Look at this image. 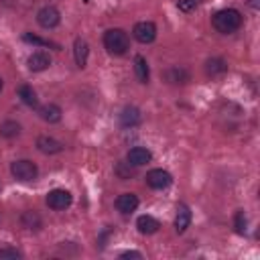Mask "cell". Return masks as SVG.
Masks as SVG:
<instances>
[{"label":"cell","mask_w":260,"mask_h":260,"mask_svg":"<svg viewBox=\"0 0 260 260\" xmlns=\"http://www.w3.org/2000/svg\"><path fill=\"white\" fill-rule=\"evenodd\" d=\"M211 24L217 32L221 35H230V32H236L240 26H242V12L236 10V8H223V10H217L211 18Z\"/></svg>","instance_id":"obj_1"},{"label":"cell","mask_w":260,"mask_h":260,"mask_svg":"<svg viewBox=\"0 0 260 260\" xmlns=\"http://www.w3.org/2000/svg\"><path fill=\"white\" fill-rule=\"evenodd\" d=\"M104 47L108 49L110 55H124L130 49L128 32L122 28H108L104 32Z\"/></svg>","instance_id":"obj_2"},{"label":"cell","mask_w":260,"mask_h":260,"mask_svg":"<svg viewBox=\"0 0 260 260\" xmlns=\"http://www.w3.org/2000/svg\"><path fill=\"white\" fill-rule=\"evenodd\" d=\"M10 173H12L14 179L26 183V181H35V179H37L39 169H37V165H35L32 160L22 158V160H14V162L10 165Z\"/></svg>","instance_id":"obj_3"},{"label":"cell","mask_w":260,"mask_h":260,"mask_svg":"<svg viewBox=\"0 0 260 260\" xmlns=\"http://www.w3.org/2000/svg\"><path fill=\"white\" fill-rule=\"evenodd\" d=\"M47 205L51 207V209H55V211H61V209H67L69 205H71V201H73V197H71V193L67 191V189H51L49 193H47Z\"/></svg>","instance_id":"obj_4"},{"label":"cell","mask_w":260,"mask_h":260,"mask_svg":"<svg viewBox=\"0 0 260 260\" xmlns=\"http://www.w3.org/2000/svg\"><path fill=\"white\" fill-rule=\"evenodd\" d=\"M132 35L138 43L142 45H148L156 39V24L150 22V20H142V22H136L134 28H132Z\"/></svg>","instance_id":"obj_5"},{"label":"cell","mask_w":260,"mask_h":260,"mask_svg":"<svg viewBox=\"0 0 260 260\" xmlns=\"http://www.w3.org/2000/svg\"><path fill=\"white\" fill-rule=\"evenodd\" d=\"M171 183H173V177H171V173L165 171V169H152V171L146 173V185H148L150 189L160 191V189H167Z\"/></svg>","instance_id":"obj_6"},{"label":"cell","mask_w":260,"mask_h":260,"mask_svg":"<svg viewBox=\"0 0 260 260\" xmlns=\"http://www.w3.org/2000/svg\"><path fill=\"white\" fill-rule=\"evenodd\" d=\"M37 22H39L43 28H55V26L61 22V12H59L55 6H43V8L37 12Z\"/></svg>","instance_id":"obj_7"},{"label":"cell","mask_w":260,"mask_h":260,"mask_svg":"<svg viewBox=\"0 0 260 260\" xmlns=\"http://www.w3.org/2000/svg\"><path fill=\"white\" fill-rule=\"evenodd\" d=\"M162 77H165V81L171 83V85H185V83L191 79L189 71H187L185 67H179V65L169 67V69L162 73Z\"/></svg>","instance_id":"obj_8"},{"label":"cell","mask_w":260,"mask_h":260,"mask_svg":"<svg viewBox=\"0 0 260 260\" xmlns=\"http://www.w3.org/2000/svg\"><path fill=\"white\" fill-rule=\"evenodd\" d=\"M150 158H152V152L144 146H134L126 154V162H130L132 167H142V165L150 162Z\"/></svg>","instance_id":"obj_9"},{"label":"cell","mask_w":260,"mask_h":260,"mask_svg":"<svg viewBox=\"0 0 260 260\" xmlns=\"http://www.w3.org/2000/svg\"><path fill=\"white\" fill-rule=\"evenodd\" d=\"M26 65H28L30 71L39 73V71H45V69L51 67V57H49L45 51H35V53L26 59Z\"/></svg>","instance_id":"obj_10"},{"label":"cell","mask_w":260,"mask_h":260,"mask_svg":"<svg viewBox=\"0 0 260 260\" xmlns=\"http://www.w3.org/2000/svg\"><path fill=\"white\" fill-rule=\"evenodd\" d=\"M140 122H142V114H140V110L134 108V106H126V108L120 112V124H122L124 128H134V126H138Z\"/></svg>","instance_id":"obj_11"},{"label":"cell","mask_w":260,"mask_h":260,"mask_svg":"<svg viewBox=\"0 0 260 260\" xmlns=\"http://www.w3.org/2000/svg\"><path fill=\"white\" fill-rule=\"evenodd\" d=\"M63 142H59L57 138L53 136H39L37 138V148L43 152V154H57L63 150Z\"/></svg>","instance_id":"obj_12"},{"label":"cell","mask_w":260,"mask_h":260,"mask_svg":"<svg viewBox=\"0 0 260 260\" xmlns=\"http://www.w3.org/2000/svg\"><path fill=\"white\" fill-rule=\"evenodd\" d=\"M136 207H138V197H136L134 193H122V195H118V199H116V209H118L122 215L132 213Z\"/></svg>","instance_id":"obj_13"},{"label":"cell","mask_w":260,"mask_h":260,"mask_svg":"<svg viewBox=\"0 0 260 260\" xmlns=\"http://www.w3.org/2000/svg\"><path fill=\"white\" fill-rule=\"evenodd\" d=\"M189 223H191V209H189V205L179 203L177 205V215H175V230H177V234H183L189 228Z\"/></svg>","instance_id":"obj_14"},{"label":"cell","mask_w":260,"mask_h":260,"mask_svg":"<svg viewBox=\"0 0 260 260\" xmlns=\"http://www.w3.org/2000/svg\"><path fill=\"white\" fill-rule=\"evenodd\" d=\"M73 57H75V63L79 69H83L87 65V57H89V45L83 41V39H75L73 43Z\"/></svg>","instance_id":"obj_15"},{"label":"cell","mask_w":260,"mask_h":260,"mask_svg":"<svg viewBox=\"0 0 260 260\" xmlns=\"http://www.w3.org/2000/svg\"><path fill=\"white\" fill-rule=\"evenodd\" d=\"M61 108L57 106V104H45V106H41L39 108V116L45 120V122H49V124H57L59 120H61Z\"/></svg>","instance_id":"obj_16"},{"label":"cell","mask_w":260,"mask_h":260,"mask_svg":"<svg viewBox=\"0 0 260 260\" xmlns=\"http://www.w3.org/2000/svg\"><path fill=\"white\" fill-rule=\"evenodd\" d=\"M136 228H138V232H140V234L150 236V234L158 232L160 223H158V219H154L152 215H140V217L136 219Z\"/></svg>","instance_id":"obj_17"},{"label":"cell","mask_w":260,"mask_h":260,"mask_svg":"<svg viewBox=\"0 0 260 260\" xmlns=\"http://www.w3.org/2000/svg\"><path fill=\"white\" fill-rule=\"evenodd\" d=\"M225 71H228V65H225L223 59H219V57H211V59L205 61V73L211 75V77L223 75Z\"/></svg>","instance_id":"obj_18"},{"label":"cell","mask_w":260,"mask_h":260,"mask_svg":"<svg viewBox=\"0 0 260 260\" xmlns=\"http://www.w3.org/2000/svg\"><path fill=\"white\" fill-rule=\"evenodd\" d=\"M134 71H136V77L140 83H148V77H150V71H148V63L142 55H136L134 57Z\"/></svg>","instance_id":"obj_19"},{"label":"cell","mask_w":260,"mask_h":260,"mask_svg":"<svg viewBox=\"0 0 260 260\" xmlns=\"http://www.w3.org/2000/svg\"><path fill=\"white\" fill-rule=\"evenodd\" d=\"M18 98H20L26 106H30V108H37V106H39L37 93H35V89H32L30 85H20V87H18Z\"/></svg>","instance_id":"obj_20"},{"label":"cell","mask_w":260,"mask_h":260,"mask_svg":"<svg viewBox=\"0 0 260 260\" xmlns=\"http://www.w3.org/2000/svg\"><path fill=\"white\" fill-rule=\"evenodd\" d=\"M0 134H2L4 138H14V136L20 134V124L14 122V120H6V122H2V124H0Z\"/></svg>","instance_id":"obj_21"},{"label":"cell","mask_w":260,"mask_h":260,"mask_svg":"<svg viewBox=\"0 0 260 260\" xmlns=\"http://www.w3.org/2000/svg\"><path fill=\"white\" fill-rule=\"evenodd\" d=\"M20 221H22V225L26 230H39L41 228V217H39L37 211H24L22 217H20Z\"/></svg>","instance_id":"obj_22"},{"label":"cell","mask_w":260,"mask_h":260,"mask_svg":"<svg viewBox=\"0 0 260 260\" xmlns=\"http://www.w3.org/2000/svg\"><path fill=\"white\" fill-rule=\"evenodd\" d=\"M22 41H24V43H30V45H39V47H55V49L59 51V45H55V43H51V41H45V39H41V37H37V35H30V32H24V35H22Z\"/></svg>","instance_id":"obj_23"},{"label":"cell","mask_w":260,"mask_h":260,"mask_svg":"<svg viewBox=\"0 0 260 260\" xmlns=\"http://www.w3.org/2000/svg\"><path fill=\"white\" fill-rule=\"evenodd\" d=\"M246 225H248L246 213H244V209H240V211L236 213V217H234V230H236V234L244 236V234H246Z\"/></svg>","instance_id":"obj_24"},{"label":"cell","mask_w":260,"mask_h":260,"mask_svg":"<svg viewBox=\"0 0 260 260\" xmlns=\"http://www.w3.org/2000/svg\"><path fill=\"white\" fill-rule=\"evenodd\" d=\"M130 167H132L130 162H118V165H116V173H118V177L124 179V181L130 179V177L134 175V171H132Z\"/></svg>","instance_id":"obj_25"},{"label":"cell","mask_w":260,"mask_h":260,"mask_svg":"<svg viewBox=\"0 0 260 260\" xmlns=\"http://www.w3.org/2000/svg\"><path fill=\"white\" fill-rule=\"evenodd\" d=\"M6 258L16 260V258H22V254L16 248H0V260H6Z\"/></svg>","instance_id":"obj_26"},{"label":"cell","mask_w":260,"mask_h":260,"mask_svg":"<svg viewBox=\"0 0 260 260\" xmlns=\"http://www.w3.org/2000/svg\"><path fill=\"white\" fill-rule=\"evenodd\" d=\"M197 4H199V0H179V2H177V8H179L181 12H191Z\"/></svg>","instance_id":"obj_27"},{"label":"cell","mask_w":260,"mask_h":260,"mask_svg":"<svg viewBox=\"0 0 260 260\" xmlns=\"http://www.w3.org/2000/svg\"><path fill=\"white\" fill-rule=\"evenodd\" d=\"M120 258H138V260H140L142 254H140V252H134V250H128V252H122Z\"/></svg>","instance_id":"obj_28"},{"label":"cell","mask_w":260,"mask_h":260,"mask_svg":"<svg viewBox=\"0 0 260 260\" xmlns=\"http://www.w3.org/2000/svg\"><path fill=\"white\" fill-rule=\"evenodd\" d=\"M2 85H4V81H2V77H0V91H2Z\"/></svg>","instance_id":"obj_29"},{"label":"cell","mask_w":260,"mask_h":260,"mask_svg":"<svg viewBox=\"0 0 260 260\" xmlns=\"http://www.w3.org/2000/svg\"><path fill=\"white\" fill-rule=\"evenodd\" d=\"M83 2H89V0H83Z\"/></svg>","instance_id":"obj_30"}]
</instances>
